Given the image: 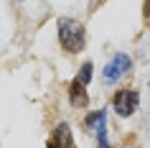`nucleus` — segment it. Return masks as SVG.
I'll return each mask as SVG.
<instances>
[{
    "instance_id": "7ed1b4c3",
    "label": "nucleus",
    "mask_w": 150,
    "mask_h": 148,
    "mask_svg": "<svg viewBox=\"0 0 150 148\" xmlns=\"http://www.w3.org/2000/svg\"><path fill=\"white\" fill-rule=\"evenodd\" d=\"M127 69H130V56L117 54L110 64H107V66H104V79H107V82H117Z\"/></svg>"
},
{
    "instance_id": "f03ea898",
    "label": "nucleus",
    "mask_w": 150,
    "mask_h": 148,
    "mask_svg": "<svg viewBox=\"0 0 150 148\" xmlns=\"http://www.w3.org/2000/svg\"><path fill=\"white\" fill-rule=\"evenodd\" d=\"M137 102H140L137 92H132V89H120V92L112 97V107H115V112H117V115L127 117V115H132V112H135Z\"/></svg>"
},
{
    "instance_id": "20e7f679",
    "label": "nucleus",
    "mask_w": 150,
    "mask_h": 148,
    "mask_svg": "<svg viewBox=\"0 0 150 148\" xmlns=\"http://www.w3.org/2000/svg\"><path fill=\"white\" fill-rule=\"evenodd\" d=\"M48 148H71V130H69V125H66V123L56 125L54 140L48 143Z\"/></svg>"
},
{
    "instance_id": "39448f33",
    "label": "nucleus",
    "mask_w": 150,
    "mask_h": 148,
    "mask_svg": "<svg viewBox=\"0 0 150 148\" xmlns=\"http://www.w3.org/2000/svg\"><path fill=\"white\" fill-rule=\"evenodd\" d=\"M69 97H71V102L76 105V107H87L89 105V97H87V89H84V84L81 82H71V87H69Z\"/></svg>"
},
{
    "instance_id": "423d86ee",
    "label": "nucleus",
    "mask_w": 150,
    "mask_h": 148,
    "mask_svg": "<svg viewBox=\"0 0 150 148\" xmlns=\"http://www.w3.org/2000/svg\"><path fill=\"white\" fill-rule=\"evenodd\" d=\"M89 77H92V64H84V66H81V74H79V79H76V82L87 84V82H89Z\"/></svg>"
},
{
    "instance_id": "f257e3e1",
    "label": "nucleus",
    "mask_w": 150,
    "mask_h": 148,
    "mask_svg": "<svg viewBox=\"0 0 150 148\" xmlns=\"http://www.w3.org/2000/svg\"><path fill=\"white\" fill-rule=\"evenodd\" d=\"M59 41L61 46L69 51V54H76L84 49V26L79 21H71V18H64L59 23Z\"/></svg>"
},
{
    "instance_id": "0eeeda50",
    "label": "nucleus",
    "mask_w": 150,
    "mask_h": 148,
    "mask_svg": "<svg viewBox=\"0 0 150 148\" xmlns=\"http://www.w3.org/2000/svg\"><path fill=\"white\" fill-rule=\"evenodd\" d=\"M142 3H145V23H150V0H142Z\"/></svg>"
}]
</instances>
